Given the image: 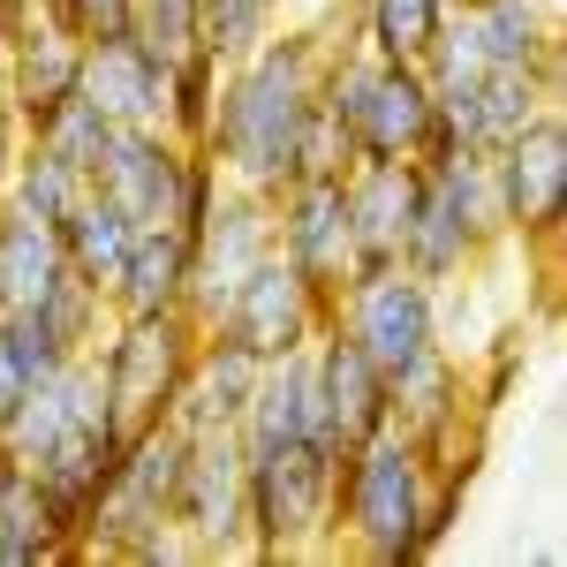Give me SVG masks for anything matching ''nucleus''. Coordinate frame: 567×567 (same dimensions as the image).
<instances>
[{"mask_svg":"<svg viewBox=\"0 0 567 567\" xmlns=\"http://www.w3.org/2000/svg\"><path fill=\"white\" fill-rule=\"evenodd\" d=\"M280 31V0H197V45L213 53L219 69L258 53Z\"/></svg>","mask_w":567,"mask_h":567,"instance_id":"nucleus-30","label":"nucleus"},{"mask_svg":"<svg viewBox=\"0 0 567 567\" xmlns=\"http://www.w3.org/2000/svg\"><path fill=\"white\" fill-rule=\"evenodd\" d=\"M318 326H326V296H318L280 250H265V258L227 288V303L213 310L205 333H227V341H243L250 355H288V349H310Z\"/></svg>","mask_w":567,"mask_h":567,"instance_id":"nucleus-10","label":"nucleus"},{"mask_svg":"<svg viewBox=\"0 0 567 567\" xmlns=\"http://www.w3.org/2000/svg\"><path fill=\"white\" fill-rule=\"evenodd\" d=\"M23 393H31V379H23V363H16V349H8V318H0V416H8Z\"/></svg>","mask_w":567,"mask_h":567,"instance_id":"nucleus-36","label":"nucleus"},{"mask_svg":"<svg viewBox=\"0 0 567 567\" xmlns=\"http://www.w3.org/2000/svg\"><path fill=\"white\" fill-rule=\"evenodd\" d=\"M553 99H560V91L545 84L537 69H484L477 84L439 99V122H446V136H454L462 152H484V159H492V152L523 130L529 114H545Z\"/></svg>","mask_w":567,"mask_h":567,"instance_id":"nucleus-18","label":"nucleus"},{"mask_svg":"<svg viewBox=\"0 0 567 567\" xmlns=\"http://www.w3.org/2000/svg\"><path fill=\"white\" fill-rule=\"evenodd\" d=\"M355 167V144H349V130L310 99V114H303V136H296V175H349ZM288 175V182H296Z\"/></svg>","mask_w":567,"mask_h":567,"instance_id":"nucleus-34","label":"nucleus"},{"mask_svg":"<svg viewBox=\"0 0 567 567\" xmlns=\"http://www.w3.org/2000/svg\"><path fill=\"white\" fill-rule=\"evenodd\" d=\"M213 99H219V61L197 45V53H182L175 69H167V122H159V130L175 136V144H189V152H205Z\"/></svg>","mask_w":567,"mask_h":567,"instance_id":"nucleus-31","label":"nucleus"},{"mask_svg":"<svg viewBox=\"0 0 567 567\" xmlns=\"http://www.w3.org/2000/svg\"><path fill=\"white\" fill-rule=\"evenodd\" d=\"M272 250V197L258 189H235V182H219L213 213L197 227V272H189V318L197 326H213V310L227 303V288L250 272V265Z\"/></svg>","mask_w":567,"mask_h":567,"instance_id":"nucleus-13","label":"nucleus"},{"mask_svg":"<svg viewBox=\"0 0 567 567\" xmlns=\"http://www.w3.org/2000/svg\"><path fill=\"white\" fill-rule=\"evenodd\" d=\"M197 318L189 310H114L99 349H91V371H99V393H106V416L122 432H144L159 416H175V393L189 379V355H197Z\"/></svg>","mask_w":567,"mask_h":567,"instance_id":"nucleus-5","label":"nucleus"},{"mask_svg":"<svg viewBox=\"0 0 567 567\" xmlns=\"http://www.w3.org/2000/svg\"><path fill=\"white\" fill-rule=\"evenodd\" d=\"M182 454H189V432L175 416L130 432L114 477L99 484V507H91L84 529V553L99 560H136L159 529H175V492H182Z\"/></svg>","mask_w":567,"mask_h":567,"instance_id":"nucleus-6","label":"nucleus"},{"mask_svg":"<svg viewBox=\"0 0 567 567\" xmlns=\"http://www.w3.org/2000/svg\"><path fill=\"white\" fill-rule=\"evenodd\" d=\"M167 69H175V61H159V53L130 31V39L84 45L76 91H84L114 130H159V122H167Z\"/></svg>","mask_w":567,"mask_h":567,"instance_id":"nucleus-16","label":"nucleus"},{"mask_svg":"<svg viewBox=\"0 0 567 567\" xmlns=\"http://www.w3.org/2000/svg\"><path fill=\"white\" fill-rule=\"evenodd\" d=\"M272 250L296 265L326 303L341 296V280L355 272L341 175H296V182H280V189H272Z\"/></svg>","mask_w":567,"mask_h":567,"instance_id":"nucleus-11","label":"nucleus"},{"mask_svg":"<svg viewBox=\"0 0 567 567\" xmlns=\"http://www.w3.org/2000/svg\"><path fill=\"white\" fill-rule=\"evenodd\" d=\"M265 355H250L243 341H227V333H197V355H189V379L175 393V424L182 432H219V424H235L243 416V401L258 386Z\"/></svg>","mask_w":567,"mask_h":567,"instance_id":"nucleus-22","label":"nucleus"},{"mask_svg":"<svg viewBox=\"0 0 567 567\" xmlns=\"http://www.w3.org/2000/svg\"><path fill=\"white\" fill-rule=\"evenodd\" d=\"M61 272H69L61 227L16 213V205H0V310H31Z\"/></svg>","mask_w":567,"mask_h":567,"instance_id":"nucleus-24","label":"nucleus"},{"mask_svg":"<svg viewBox=\"0 0 567 567\" xmlns=\"http://www.w3.org/2000/svg\"><path fill=\"white\" fill-rule=\"evenodd\" d=\"M492 182H499L507 243L553 250L567 235V114H560V99L545 114H529L523 130L492 152Z\"/></svg>","mask_w":567,"mask_h":567,"instance_id":"nucleus-9","label":"nucleus"},{"mask_svg":"<svg viewBox=\"0 0 567 567\" xmlns=\"http://www.w3.org/2000/svg\"><path fill=\"white\" fill-rule=\"evenodd\" d=\"M416 182H424V167H416V159H355L349 175H341V197H349L355 272L401 265V235H409V205H416Z\"/></svg>","mask_w":567,"mask_h":567,"instance_id":"nucleus-17","label":"nucleus"},{"mask_svg":"<svg viewBox=\"0 0 567 567\" xmlns=\"http://www.w3.org/2000/svg\"><path fill=\"white\" fill-rule=\"evenodd\" d=\"M45 560H69L61 553V529L45 515L31 470H16L0 454V567H45Z\"/></svg>","mask_w":567,"mask_h":567,"instance_id":"nucleus-27","label":"nucleus"},{"mask_svg":"<svg viewBox=\"0 0 567 567\" xmlns=\"http://www.w3.org/2000/svg\"><path fill=\"white\" fill-rule=\"evenodd\" d=\"M333 23V16H326ZM326 23H280L258 53L219 69L213 130H205V159L219 167V182L272 197L296 175V136L318 99V53H326Z\"/></svg>","mask_w":567,"mask_h":567,"instance_id":"nucleus-1","label":"nucleus"},{"mask_svg":"<svg viewBox=\"0 0 567 567\" xmlns=\"http://www.w3.org/2000/svg\"><path fill=\"white\" fill-rule=\"evenodd\" d=\"M189 144H175L167 130H114L106 152L91 159V189L106 205H122L136 227H175L182 189H189Z\"/></svg>","mask_w":567,"mask_h":567,"instance_id":"nucleus-12","label":"nucleus"},{"mask_svg":"<svg viewBox=\"0 0 567 567\" xmlns=\"http://www.w3.org/2000/svg\"><path fill=\"white\" fill-rule=\"evenodd\" d=\"M130 235H136V219L122 213V205H106L99 189H84V197H76V213L61 219L69 272H76V280H91V288H106V280L122 272V258H130Z\"/></svg>","mask_w":567,"mask_h":567,"instance_id":"nucleus-26","label":"nucleus"},{"mask_svg":"<svg viewBox=\"0 0 567 567\" xmlns=\"http://www.w3.org/2000/svg\"><path fill=\"white\" fill-rule=\"evenodd\" d=\"M23 136H31L39 152H53V159H69L76 175H91V159L106 152V136H114V122H106V114L91 106L84 91H69V99H61L53 114H39V122H31Z\"/></svg>","mask_w":567,"mask_h":567,"instance_id":"nucleus-32","label":"nucleus"},{"mask_svg":"<svg viewBox=\"0 0 567 567\" xmlns=\"http://www.w3.org/2000/svg\"><path fill=\"white\" fill-rule=\"evenodd\" d=\"M416 167H424V159H416ZM401 265H409L416 280H432V288H454V280H470V272L484 265V243L470 235V219L454 213V197L439 189L432 167H424V182H416V205H409Z\"/></svg>","mask_w":567,"mask_h":567,"instance_id":"nucleus-21","label":"nucleus"},{"mask_svg":"<svg viewBox=\"0 0 567 567\" xmlns=\"http://www.w3.org/2000/svg\"><path fill=\"white\" fill-rule=\"evenodd\" d=\"M91 189V175H76L69 159H53V152H39L31 136H23V152H16V182H8V205L16 213H31V219H61L76 213V197Z\"/></svg>","mask_w":567,"mask_h":567,"instance_id":"nucleus-29","label":"nucleus"},{"mask_svg":"<svg viewBox=\"0 0 567 567\" xmlns=\"http://www.w3.org/2000/svg\"><path fill=\"white\" fill-rule=\"evenodd\" d=\"M16 152H23V122L0 106V205H8V182H16Z\"/></svg>","mask_w":567,"mask_h":567,"instance_id":"nucleus-37","label":"nucleus"},{"mask_svg":"<svg viewBox=\"0 0 567 567\" xmlns=\"http://www.w3.org/2000/svg\"><path fill=\"white\" fill-rule=\"evenodd\" d=\"M333 439H288L250 454V560H310L333 553Z\"/></svg>","mask_w":567,"mask_h":567,"instance_id":"nucleus-4","label":"nucleus"},{"mask_svg":"<svg viewBox=\"0 0 567 567\" xmlns=\"http://www.w3.org/2000/svg\"><path fill=\"white\" fill-rule=\"evenodd\" d=\"M136 39L152 45L159 61L197 53V0H136Z\"/></svg>","mask_w":567,"mask_h":567,"instance_id":"nucleus-35","label":"nucleus"},{"mask_svg":"<svg viewBox=\"0 0 567 567\" xmlns=\"http://www.w3.org/2000/svg\"><path fill=\"white\" fill-rule=\"evenodd\" d=\"M235 432H243L250 454H258V446H288V439H326L310 349L265 355V371H258V386H250V401H243V416H235Z\"/></svg>","mask_w":567,"mask_h":567,"instance_id":"nucleus-20","label":"nucleus"},{"mask_svg":"<svg viewBox=\"0 0 567 567\" xmlns=\"http://www.w3.org/2000/svg\"><path fill=\"white\" fill-rule=\"evenodd\" d=\"M318 106L349 130L355 159H446L462 152L446 122H439L432 76L416 61H379L355 39L349 8L326 23V53H318Z\"/></svg>","mask_w":567,"mask_h":567,"instance_id":"nucleus-3","label":"nucleus"},{"mask_svg":"<svg viewBox=\"0 0 567 567\" xmlns=\"http://www.w3.org/2000/svg\"><path fill=\"white\" fill-rule=\"evenodd\" d=\"M446 16H454L462 39L477 45L484 69H537L545 84L560 91L567 39H560V16L545 0H454Z\"/></svg>","mask_w":567,"mask_h":567,"instance_id":"nucleus-15","label":"nucleus"},{"mask_svg":"<svg viewBox=\"0 0 567 567\" xmlns=\"http://www.w3.org/2000/svg\"><path fill=\"white\" fill-rule=\"evenodd\" d=\"M462 515V484H439L432 454L416 439L371 432L363 446L341 454L333 484V545L363 553L371 567H416L446 545V529Z\"/></svg>","mask_w":567,"mask_h":567,"instance_id":"nucleus-2","label":"nucleus"},{"mask_svg":"<svg viewBox=\"0 0 567 567\" xmlns=\"http://www.w3.org/2000/svg\"><path fill=\"white\" fill-rule=\"evenodd\" d=\"M310 363H318V416H326V439H333L341 454L393 424V386H386V371H379L371 355L355 349V341L341 333V326H333V318L318 326V341H310Z\"/></svg>","mask_w":567,"mask_h":567,"instance_id":"nucleus-14","label":"nucleus"},{"mask_svg":"<svg viewBox=\"0 0 567 567\" xmlns=\"http://www.w3.org/2000/svg\"><path fill=\"white\" fill-rule=\"evenodd\" d=\"M349 0H280V23H326V16H341Z\"/></svg>","mask_w":567,"mask_h":567,"instance_id":"nucleus-38","label":"nucleus"},{"mask_svg":"<svg viewBox=\"0 0 567 567\" xmlns=\"http://www.w3.org/2000/svg\"><path fill=\"white\" fill-rule=\"evenodd\" d=\"M39 16H53L69 39H84V45L136 31V0H39Z\"/></svg>","mask_w":567,"mask_h":567,"instance_id":"nucleus-33","label":"nucleus"},{"mask_svg":"<svg viewBox=\"0 0 567 567\" xmlns=\"http://www.w3.org/2000/svg\"><path fill=\"white\" fill-rule=\"evenodd\" d=\"M175 529L197 560H250V446L235 424L189 432L175 492Z\"/></svg>","mask_w":567,"mask_h":567,"instance_id":"nucleus-7","label":"nucleus"},{"mask_svg":"<svg viewBox=\"0 0 567 567\" xmlns=\"http://www.w3.org/2000/svg\"><path fill=\"white\" fill-rule=\"evenodd\" d=\"M76 76H84V39H69L53 16H31L0 39V84H8V106H16L23 130L39 114H53L76 91Z\"/></svg>","mask_w":567,"mask_h":567,"instance_id":"nucleus-19","label":"nucleus"},{"mask_svg":"<svg viewBox=\"0 0 567 567\" xmlns=\"http://www.w3.org/2000/svg\"><path fill=\"white\" fill-rule=\"evenodd\" d=\"M326 318L349 333L355 349L371 355L379 371H401L424 349H439V288L416 280L409 265H379V272H349L341 296L326 303Z\"/></svg>","mask_w":567,"mask_h":567,"instance_id":"nucleus-8","label":"nucleus"},{"mask_svg":"<svg viewBox=\"0 0 567 567\" xmlns=\"http://www.w3.org/2000/svg\"><path fill=\"white\" fill-rule=\"evenodd\" d=\"M31 318H39V333L61 355H91L114 310H106V288H91V280H76V272H61L39 303H31Z\"/></svg>","mask_w":567,"mask_h":567,"instance_id":"nucleus-28","label":"nucleus"},{"mask_svg":"<svg viewBox=\"0 0 567 567\" xmlns=\"http://www.w3.org/2000/svg\"><path fill=\"white\" fill-rule=\"evenodd\" d=\"M197 243L182 227H136L122 272L106 280V310H189Z\"/></svg>","mask_w":567,"mask_h":567,"instance_id":"nucleus-23","label":"nucleus"},{"mask_svg":"<svg viewBox=\"0 0 567 567\" xmlns=\"http://www.w3.org/2000/svg\"><path fill=\"white\" fill-rule=\"evenodd\" d=\"M349 23L379 61H416L424 69V53L446 31V0H349Z\"/></svg>","mask_w":567,"mask_h":567,"instance_id":"nucleus-25","label":"nucleus"}]
</instances>
